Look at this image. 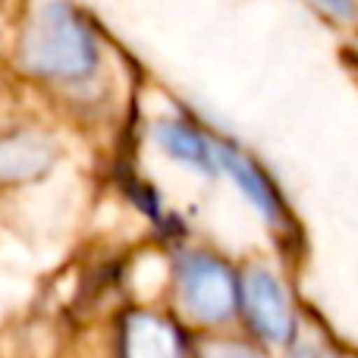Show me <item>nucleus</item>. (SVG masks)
Wrapping results in <instances>:
<instances>
[{"mask_svg": "<svg viewBox=\"0 0 358 358\" xmlns=\"http://www.w3.org/2000/svg\"><path fill=\"white\" fill-rule=\"evenodd\" d=\"M94 38L66 0H38L22 35V63L48 79H82L94 69Z\"/></svg>", "mask_w": 358, "mask_h": 358, "instance_id": "nucleus-1", "label": "nucleus"}, {"mask_svg": "<svg viewBox=\"0 0 358 358\" xmlns=\"http://www.w3.org/2000/svg\"><path fill=\"white\" fill-rule=\"evenodd\" d=\"M182 296L185 305L204 321L227 317L236 305L233 277L210 258H185L182 264Z\"/></svg>", "mask_w": 358, "mask_h": 358, "instance_id": "nucleus-2", "label": "nucleus"}, {"mask_svg": "<svg viewBox=\"0 0 358 358\" xmlns=\"http://www.w3.org/2000/svg\"><path fill=\"white\" fill-rule=\"evenodd\" d=\"M242 305L248 311V321L255 324L264 340L283 343L292 336V311L286 302V292L264 271H252L242 283Z\"/></svg>", "mask_w": 358, "mask_h": 358, "instance_id": "nucleus-3", "label": "nucleus"}, {"mask_svg": "<svg viewBox=\"0 0 358 358\" xmlns=\"http://www.w3.org/2000/svg\"><path fill=\"white\" fill-rule=\"evenodd\" d=\"M50 148L38 136H10L0 142V176L29 179L48 170Z\"/></svg>", "mask_w": 358, "mask_h": 358, "instance_id": "nucleus-4", "label": "nucleus"}, {"mask_svg": "<svg viewBox=\"0 0 358 358\" xmlns=\"http://www.w3.org/2000/svg\"><path fill=\"white\" fill-rule=\"evenodd\" d=\"M179 343L173 327L148 315H138L126 330V358H176Z\"/></svg>", "mask_w": 358, "mask_h": 358, "instance_id": "nucleus-5", "label": "nucleus"}, {"mask_svg": "<svg viewBox=\"0 0 358 358\" xmlns=\"http://www.w3.org/2000/svg\"><path fill=\"white\" fill-rule=\"evenodd\" d=\"M217 157H220L223 170H227L229 176L239 182V189L245 192L248 198H252L255 204H258L261 210H264L267 217H277V198H273L271 185H267V179L258 173V170L252 167V164L245 161L242 155H236L233 148H217Z\"/></svg>", "mask_w": 358, "mask_h": 358, "instance_id": "nucleus-6", "label": "nucleus"}, {"mask_svg": "<svg viewBox=\"0 0 358 358\" xmlns=\"http://www.w3.org/2000/svg\"><path fill=\"white\" fill-rule=\"evenodd\" d=\"M155 142L164 151H170L173 157H179V161L192 164V167H201V170L210 167V148L204 145L201 136L189 132L185 126H176V123L155 126Z\"/></svg>", "mask_w": 358, "mask_h": 358, "instance_id": "nucleus-7", "label": "nucleus"}, {"mask_svg": "<svg viewBox=\"0 0 358 358\" xmlns=\"http://www.w3.org/2000/svg\"><path fill=\"white\" fill-rule=\"evenodd\" d=\"M201 358H258L252 349L236 346V343H210L201 349Z\"/></svg>", "mask_w": 358, "mask_h": 358, "instance_id": "nucleus-8", "label": "nucleus"}, {"mask_svg": "<svg viewBox=\"0 0 358 358\" xmlns=\"http://www.w3.org/2000/svg\"><path fill=\"white\" fill-rule=\"evenodd\" d=\"M321 10H327L330 16H336V19H352L355 16V3L352 0H315Z\"/></svg>", "mask_w": 358, "mask_h": 358, "instance_id": "nucleus-9", "label": "nucleus"}, {"mask_svg": "<svg viewBox=\"0 0 358 358\" xmlns=\"http://www.w3.org/2000/svg\"><path fill=\"white\" fill-rule=\"evenodd\" d=\"M296 358H321V355H317L315 349H299V352H296Z\"/></svg>", "mask_w": 358, "mask_h": 358, "instance_id": "nucleus-10", "label": "nucleus"}]
</instances>
